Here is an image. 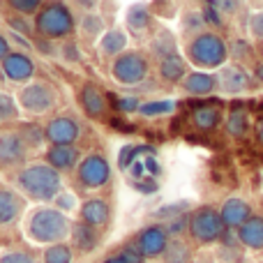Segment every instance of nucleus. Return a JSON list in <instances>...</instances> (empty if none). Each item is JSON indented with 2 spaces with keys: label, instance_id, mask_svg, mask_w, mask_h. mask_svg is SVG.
I'll return each mask as SVG.
<instances>
[{
  "label": "nucleus",
  "instance_id": "f257e3e1",
  "mask_svg": "<svg viewBox=\"0 0 263 263\" xmlns=\"http://www.w3.org/2000/svg\"><path fill=\"white\" fill-rule=\"evenodd\" d=\"M21 187L35 199H51L60 190V176L51 166H30L21 173Z\"/></svg>",
  "mask_w": 263,
  "mask_h": 263
},
{
  "label": "nucleus",
  "instance_id": "f03ea898",
  "mask_svg": "<svg viewBox=\"0 0 263 263\" xmlns=\"http://www.w3.org/2000/svg\"><path fill=\"white\" fill-rule=\"evenodd\" d=\"M67 217L60 210H37L30 219V236L37 242H53L67 236Z\"/></svg>",
  "mask_w": 263,
  "mask_h": 263
},
{
  "label": "nucleus",
  "instance_id": "7ed1b4c3",
  "mask_svg": "<svg viewBox=\"0 0 263 263\" xmlns=\"http://www.w3.org/2000/svg\"><path fill=\"white\" fill-rule=\"evenodd\" d=\"M190 55L196 65H203V67H219V65L227 60L229 49H227L222 37L213 35V32H205V35H199L194 42H192Z\"/></svg>",
  "mask_w": 263,
  "mask_h": 263
},
{
  "label": "nucleus",
  "instance_id": "20e7f679",
  "mask_svg": "<svg viewBox=\"0 0 263 263\" xmlns=\"http://www.w3.org/2000/svg\"><path fill=\"white\" fill-rule=\"evenodd\" d=\"M224 219H222V213L213 208H201L199 213L192 215L190 219V231L196 240L201 242H213L217 238L224 236Z\"/></svg>",
  "mask_w": 263,
  "mask_h": 263
},
{
  "label": "nucleus",
  "instance_id": "39448f33",
  "mask_svg": "<svg viewBox=\"0 0 263 263\" xmlns=\"http://www.w3.org/2000/svg\"><path fill=\"white\" fill-rule=\"evenodd\" d=\"M37 30L46 37H63L72 30V14L63 5H49L37 16Z\"/></svg>",
  "mask_w": 263,
  "mask_h": 263
},
{
  "label": "nucleus",
  "instance_id": "423d86ee",
  "mask_svg": "<svg viewBox=\"0 0 263 263\" xmlns=\"http://www.w3.org/2000/svg\"><path fill=\"white\" fill-rule=\"evenodd\" d=\"M145 72H148V65L141 58L139 53H125L116 60L114 65V74L120 83H139L143 81Z\"/></svg>",
  "mask_w": 263,
  "mask_h": 263
},
{
  "label": "nucleus",
  "instance_id": "0eeeda50",
  "mask_svg": "<svg viewBox=\"0 0 263 263\" xmlns=\"http://www.w3.org/2000/svg\"><path fill=\"white\" fill-rule=\"evenodd\" d=\"M53 90L44 83H35V86L23 88L21 92V104L26 106L28 111H35V114H44L53 106Z\"/></svg>",
  "mask_w": 263,
  "mask_h": 263
},
{
  "label": "nucleus",
  "instance_id": "6e6552de",
  "mask_svg": "<svg viewBox=\"0 0 263 263\" xmlns=\"http://www.w3.org/2000/svg\"><path fill=\"white\" fill-rule=\"evenodd\" d=\"M109 164L106 159H102L100 155H92V157L83 159L81 166H79V178H81L83 185L88 187H100L109 180Z\"/></svg>",
  "mask_w": 263,
  "mask_h": 263
},
{
  "label": "nucleus",
  "instance_id": "1a4fd4ad",
  "mask_svg": "<svg viewBox=\"0 0 263 263\" xmlns=\"http://www.w3.org/2000/svg\"><path fill=\"white\" fill-rule=\"evenodd\" d=\"M46 136L49 141H53L55 145H72V141L79 136V127L74 120L69 118H55L46 127Z\"/></svg>",
  "mask_w": 263,
  "mask_h": 263
},
{
  "label": "nucleus",
  "instance_id": "9d476101",
  "mask_svg": "<svg viewBox=\"0 0 263 263\" xmlns=\"http://www.w3.org/2000/svg\"><path fill=\"white\" fill-rule=\"evenodd\" d=\"M217 83L227 92H240V90H245V88H250L252 79L242 67L233 65V67H224L222 72L217 74Z\"/></svg>",
  "mask_w": 263,
  "mask_h": 263
},
{
  "label": "nucleus",
  "instance_id": "9b49d317",
  "mask_svg": "<svg viewBox=\"0 0 263 263\" xmlns=\"http://www.w3.org/2000/svg\"><path fill=\"white\" fill-rule=\"evenodd\" d=\"M252 208L242 199H229L222 208V219L227 227H242L247 219H252Z\"/></svg>",
  "mask_w": 263,
  "mask_h": 263
},
{
  "label": "nucleus",
  "instance_id": "f8f14e48",
  "mask_svg": "<svg viewBox=\"0 0 263 263\" xmlns=\"http://www.w3.org/2000/svg\"><path fill=\"white\" fill-rule=\"evenodd\" d=\"M166 231L159 227H150L141 233V252L145 256H157L166 250Z\"/></svg>",
  "mask_w": 263,
  "mask_h": 263
},
{
  "label": "nucleus",
  "instance_id": "ddd939ff",
  "mask_svg": "<svg viewBox=\"0 0 263 263\" xmlns=\"http://www.w3.org/2000/svg\"><path fill=\"white\" fill-rule=\"evenodd\" d=\"M242 245H247L250 250H263V217H252L238 231Z\"/></svg>",
  "mask_w": 263,
  "mask_h": 263
},
{
  "label": "nucleus",
  "instance_id": "4468645a",
  "mask_svg": "<svg viewBox=\"0 0 263 263\" xmlns=\"http://www.w3.org/2000/svg\"><path fill=\"white\" fill-rule=\"evenodd\" d=\"M3 69H5V74H7L9 79H14V81H23V79H28V77H32V63L26 58V55H21V53H9L7 58H5V63H3Z\"/></svg>",
  "mask_w": 263,
  "mask_h": 263
},
{
  "label": "nucleus",
  "instance_id": "2eb2a0df",
  "mask_svg": "<svg viewBox=\"0 0 263 263\" xmlns=\"http://www.w3.org/2000/svg\"><path fill=\"white\" fill-rule=\"evenodd\" d=\"M219 102H205L203 106H199V109H194V116H192V120H194V125L199 129L203 132H210L215 129L219 125V120H222V114H219Z\"/></svg>",
  "mask_w": 263,
  "mask_h": 263
},
{
  "label": "nucleus",
  "instance_id": "dca6fc26",
  "mask_svg": "<svg viewBox=\"0 0 263 263\" xmlns=\"http://www.w3.org/2000/svg\"><path fill=\"white\" fill-rule=\"evenodd\" d=\"M247 129H250V111L242 106V102H238L231 106V114L227 118V132L236 139H240L247 134Z\"/></svg>",
  "mask_w": 263,
  "mask_h": 263
},
{
  "label": "nucleus",
  "instance_id": "f3484780",
  "mask_svg": "<svg viewBox=\"0 0 263 263\" xmlns=\"http://www.w3.org/2000/svg\"><path fill=\"white\" fill-rule=\"evenodd\" d=\"M81 104H83V109H86V114L92 116V118L104 114V106H106L102 92L97 90L92 83H88V86L81 90Z\"/></svg>",
  "mask_w": 263,
  "mask_h": 263
},
{
  "label": "nucleus",
  "instance_id": "a211bd4d",
  "mask_svg": "<svg viewBox=\"0 0 263 263\" xmlns=\"http://www.w3.org/2000/svg\"><path fill=\"white\" fill-rule=\"evenodd\" d=\"M77 157H79V153L72 145H53L49 150V162L55 168H72L77 164Z\"/></svg>",
  "mask_w": 263,
  "mask_h": 263
},
{
  "label": "nucleus",
  "instance_id": "6ab92c4d",
  "mask_svg": "<svg viewBox=\"0 0 263 263\" xmlns=\"http://www.w3.org/2000/svg\"><path fill=\"white\" fill-rule=\"evenodd\" d=\"M23 157V143L18 136H0V162H18Z\"/></svg>",
  "mask_w": 263,
  "mask_h": 263
},
{
  "label": "nucleus",
  "instance_id": "aec40b11",
  "mask_svg": "<svg viewBox=\"0 0 263 263\" xmlns=\"http://www.w3.org/2000/svg\"><path fill=\"white\" fill-rule=\"evenodd\" d=\"M185 88L192 92V95H208V92L215 88V77L203 74V72H194L187 77Z\"/></svg>",
  "mask_w": 263,
  "mask_h": 263
},
{
  "label": "nucleus",
  "instance_id": "412c9836",
  "mask_svg": "<svg viewBox=\"0 0 263 263\" xmlns=\"http://www.w3.org/2000/svg\"><path fill=\"white\" fill-rule=\"evenodd\" d=\"M155 150H153V145H125L123 150H120V155H118V166L123 168H132L134 166V162L136 159H141L139 155H153Z\"/></svg>",
  "mask_w": 263,
  "mask_h": 263
},
{
  "label": "nucleus",
  "instance_id": "4be33fe9",
  "mask_svg": "<svg viewBox=\"0 0 263 263\" xmlns=\"http://www.w3.org/2000/svg\"><path fill=\"white\" fill-rule=\"evenodd\" d=\"M132 171V176L139 180V178H148V176H159L162 173V166L157 164V159L153 157V155H145V157H141V159H136L134 162V166L129 168Z\"/></svg>",
  "mask_w": 263,
  "mask_h": 263
},
{
  "label": "nucleus",
  "instance_id": "5701e85b",
  "mask_svg": "<svg viewBox=\"0 0 263 263\" xmlns=\"http://www.w3.org/2000/svg\"><path fill=\"white\" fill-rule=\"evenodd\" d=\"M106 217H109V208H106L104 201L92 199L83 205V219H86V224H104Z\"/></svg>",
  "mask_w": 263,
  "mask_h": 263
},
{
  "label": "nucleus",
  "instance_id": "b1692460",
  "mask_svg": "<svg viewBox=\"0 0 263 263\" xmlns=\"http://www.w3.org/2000/svg\"><path fill=\"white\" fill-rule=\"evenodd\" d=\"M159 72H162L164 79H168V81H178V79L185 74V63H182L180 55H166V58L162 60V67H159Z\"/></svg>",
  "mask_w": 263,
  "mask_h": 263
},
{
  "label": "nucleus",
  "instance_id": "393cba45",
  "mask_svg": "<svg viewBox=\"0 0 263 263\" xmlns=\"http://www.w3.org/2000/svg\"><path fill=\"white\" fill-rule=\"evenodd\" d=\"M18 213V201L14 199V194L0 190V224H7L16 217Z\"/></svg>",
  "mask_w": 263,
  "mask_h": 263
},
{
  "label": "nucleus",
  "instance_id": "a878e982",
  "mask_svg": "<svg viewBox=\"0 0 263 263\" xmlns=\"http://www.w3.org/2000/svg\"><path fill=\"white\" fill-rule=\"evenodd\" d=\"M125 46H127V37L120 30H109L102 37V49H104L106 53H120Z\"/></svg>",
  "mask_w": 263,
  "mask_h": 263
},
{
  "label": "nucleus",
  "instance_id": "bb28decb",
  "mask_svg": "<svg viewBox=\"0 0 263 263\" xmlns=\"http://www.w3.org/2000/svg\"><path fill=\"white\" fill-rule=\"evenodd\" d=\"M74 242H77V247H81V250L88 252L95 247L97 236L88 224H77V227H74Z\"/></svg>",
  "mask_w": 263,
  "mask_h": 263
},
{
  "label": "nucleus",
  "instance_id": "cd10ccee",
  "mask_svg": "<svg viewBox=\"0 0 263 263\" xmlns=\"http://www.w3.org/2000/svg\"><path fill=\"white\" fill-rule=\"evenodd\" d=\"M164 256H166V263H187L190 261V250H187V245L176 240L166 247Z\"/></svg>",
  "mask_w": 263,
  "mask_h": 263
},
{
  "label": "nucleus",
  "instance_id": "c85d7f7f",
  "mask_svg": "<svg viewBox=\"0 0 263 263\" xmlns=\"http://www.w3.org/2000/svg\"><path fill=\"white\" fill-rule=\"evenodd\" d=\"M173 109H176V104L168 102V100H164V102H150V104H143L139 111L143 116H162V114H168V111H173Z\"/></svg>",
  "mask_w": 263,
  "mask_h": 263
},
{
  "label": "nucleus",
  "instance_id": "c756f323",
  "mask_svg": "<svg viewBox=\"0 0 263 263\" xmlns=\"http://www.w3.org/2000/svg\"><path fill=\"white\" fill-rule=\"evenodd\" d=\"M46 263H69L72 261V252L67 250V247H63V245H55V247H51L49 252H46Z\"/></svg>",
  "mask_w": 263,
  "mask_h": 263
},
{
  "label": "nucleus",
  "instance_id": "7c9ffc66",
  "mask_svg": "<svg viewBox=\"0 0 263 263\" xmlns=\"http://www.w3.org/2000/svg\"><path fill=\"white\" fill-rule=\"evenodd\" d=\"M16 116V106H14V100L9 95H3L0 92V123L3 120H9Z\"/></svg>",
  "mask_w": 263,
  "mask_h": 263
},
{
  "label": "nucleus",
  "instance_id": "2f4dec72",
  "mask_svg": "<svg viewBox=\"0 0 263 263\" xmlns=\"http://www.w3.org/2000/svg\"><path fill=\"white\" fill-rule=\"evenodd\" d=\"M127 18H129V26L143 28V26H148L150 14H148V9H145V7H134V9H132V12L127 14Z\"/></svg>",
  "mask_w": 263,
  "mask_h": 263
},
{
  "label": "nucleus",
  "instance_id": "473e14b6",
  "mask_svg": "<svg viewBox=\"0 0 263 263\" xmlns=\"http://www.w3.org/2000/svg\"><path fill=\"white\" fill-rule=\"evenodd\" d=\"M190 208V203L187 201H182V203H173V205H164V208L155 210V217H180L182 210Z\"/></svg>",
  "mask_w": 263,
  "mask_h": 263
},
{
  "label": "nucleus",
  "instance_id": "72a5a7b5",
  "mask_svg": "<svg viewBox=\"0 0 263 263\" xmlns=\"http://www.w3.org/2000/svg\"><path fill=\"white\" fill-rule=\"evenodd\" d=\"M111 102H116V109H120V111H125V114H129V111H139L141 106H139V102L134 100V97H125V100H118V97H114L111 95Z\"/></svg>",
  "mask_w": 263,
  "mask_h": 263
},
{
  "label": "nucleus",
  "instance_id": "f704fd0d",
  "mask_svg": "<svg viewBox=\"0 0 263 263\" xmlns=\"http://www.w3.org/2000/svg\"><path fill=\"white\" fill-rule=\"evenodd\" d=\"M120 256H123L125 263H143V256L145 254H143V252H139L136 247H125Z\"/></svg>",
  "mask_w": 263,
  "mask_h": 263
},
{
  "label": "nucleus",
  "instance_id": "c9c22d12",
  "mask_svg": "<svg viewBox=\"0 0 263 263\" xmlns=\"http://www.w3.org/2000/svg\"><path fill=\"white\" fill-rule=\"evenodd\" d=\"M0 263H35L32 261V256L28 254H21V252H14V254H5Z\"/></svg>",
  "mask_w": 263,
  "mask_h": 263
},
{
  "label": "nucleus",
  "instance_id": "e433bc0d",
  "mask_svg": "<svg viewBox=\"0 0 263 263\" xmlns=\"http://www.w3.org/2000/svg\"><path fill=\"white\" fill-rule=\"evenodd\" d=\"M12 7L16 9V12H32V9L40 7V3H37V0H14Z\"/></svg>",
  "mask_w": 263,
  "mask_h": 263
},
{
  "label": "nucleus",
  "instance_id": "4c0bfd02",
  "mask_svg": "<svg viewBox=\"0 0 263 263\" xmlns=\"http://www.w3.org/2000/svg\"><path fill=\"white\" fill-rule=\"evenodd\" d=\"M250 28L256 37H263V12H256L254 16L250 18Z\"/></svg>",
  "mask_w": 263,
  "mask_h": 263
},
{
  "label": "nucleus",
  "instance_id": "58836bf2",
  "mask_svg": "<svg viewBox=\"0 0 263 263\" xmlns=\"http://www.w3.org/2000/svg\"><path fill=\"white\" fill-rule=\"evenodd\" d=\"M203 16H205V21H208V23H213V26H219V23H222V21H219V14L217 12H215V7H213V5H205V12H203Z\"/></svg>",
  "mask_w": 263,
  "mask_h": 263
},
{
  "label": "nucleus",
  "instance_id": "ea45409f",
  "mask_svg": "<svg viewBox=\"0 0 263 263\" xmlns=\"http://www.w3.org/2000/svg\"><path fill=\"white\" fill-rule=\"evenodd\" d=\"M134 187H136V190H139V192H143V194H153V192H157V182H153V180H150V182H134Z\"/></svg>",
  "mask_w": 263,
  "mask_h": 263
},
{
  "label": "nucleus",
  "instance_id": "a19ab883",
  "mask_svg": "<svg viewBox=\"0 0 263 263\" xmlns=\"http://www.w3.org/2000/svg\"><path fill=\"white\" fill-rule=\"evenodd\" d=\"M111 127L118 129V132H134V127H132V125H127L125 120H120V118H111Z\"/></svg>",
  "mask_w": 263,
  "mask_h": 263
},
{
  "label": "nucleus",
  "instance_id": "79ce46f5",
  "mask_svg": "<svg viewBox=\"0 0 263 263\" xmlns=\"http://www.w3.org/2000/svg\"><path fill=\"white\" fill-rule=\"evenodd\" d=\"M185 227H187V217H185V215H180V217L171 224V233H180Z\"/></svg>",
  "mask_w": 263,
  "mask_h": 263
},
{
  "label": "nucleus",
  "instance_id": "37998d69",
  "mask_svg": "<svg viewBox=\"0 0 263 263\" xmlns=\"http://www.w3.org/2000/svg\"><path fill=\"white\" fill-rule=\"evenodd\" d=\"M26 134L32 139V143H40L42 141V134H40V129L37 127H26Z\"/></svg>",
  "mask_w": 263,
  "mask_h": 263
},
{
  "label": "nucleus",
  "instance_id": "c03bdc74",
  "mask_svg": "<svg viewBox=\"0 0 263 263\" xmlns=\"http://www.w3.org/2000/svg\"><path fill=\"white\" fill-rule=\"evenodd\" d=\"M7 55H9V46L5 42V37L0 35V58H7Z\"/></svg>",
  "mask_w": 263,
  "mask_h": 263
},
{
  "label": "nucleus",
  "instance_id": "a18cd8bd",
  "mask_svg": "<svg viewBox=\"0 0 263 263\" xmlns=\"http://www.w3.org/2000/svg\"><path fill=\"white\" fill-rule=\"evenodd\" d=\"M256 139H259V143L263 145V116L259 118V123H256Z\"/></svg>",
  "mask_w": 263,
  "mask_h": 263
},
{
  "label": "nucleus",
  "instance_id": "49530a36",
  "mask_svg": "<svg viewBox=\"0 0 263 263\" xmlns=\"http://www.w3.org/2000/svg\"><path fill=\"white\" fill-rule=\"evenodd\" d=\"M65 55H67V58H72V60L79 58V53L74 51V46H65Z\"/></svg>",
  "mask_w": 263,
  "mask_h": 263
},
{
  "label": "nucleus",
  "instance_id": "de8ad7c7",
  "mask_svg": "<svg viewBox=\"0 0 263 263\" xmlns=\"http://www.w3.org/2000/svg\"><path fill=\"white\" fill-rule=\"evenodd\" d=\"M9 23H12V28H21V32H28V26H26V23L16 21V18H12V21H9Z\"/></svg>",
  "mask_w": 263,
  "mask_h": 263
},
{
  "label": "nucleus",
  "instance_id": "09e8293b",
  "mask_svg": "<svg viewBox=\"0 0 263 263\" xmlns=\"http://www.w3.org/2000/svg\"><path fill=\"white\" fill-rule=\"evenodd\" d=\"M60 205H65V208H72L74 199H72V196H69V199H60Z\"/></svg>",
  "mask_w": 263,
  "mask_h": 263
},
{
  "label": "nucleus",
  "instance_id": "8fccbe9b",
  "mask_svg": "<svg viewBox=\"0 0 263 263\" xmlns=\"http://www.w3.org/2000/svg\"><path fill=\"white\" fill-rule=\"evenodd\" d=\"M256 77H259V81H263V63L256 67Z\"/></svg>",
  "mask_w": 263,
  "mask_h": 263
},
{
  "label": "nucleus",
  "instance_id": "3c124183",
  "mask_svg": "<svg viewBox=\"0 0 263 263\" xmlns=\"http://www.w3.org/2000/svg\"><path fill=\"white\" fill-rule=\"evenodd\" d=\"M104 263H125V261H123V256H116V259H109V261H104Z\"/></svg>",
  "mask_w": 263,
  "mask_h": 263
}]
</instances>
